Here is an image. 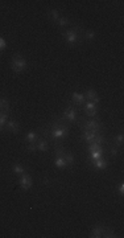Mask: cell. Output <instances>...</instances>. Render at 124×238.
I'll return each mask as SVG.
<instances>
[{"label":"cell","mask_w":124,"mask_h":238,"mask_svg":"<svg viewBox=\"0 0 124 238\" xmlns=\"http://www.w3.org/2000/svg\"><path fill=\"white\" fill-rule=\"evenodd\" d=\"M64 117L68 119V121L70 123H73V122H77V110H75V107H73L72 105H69L68 106V109L64 111Z\"/></svg>","instance_id":"277c9868"},{"label":"cell","mask_w":124,"mask_h":238,"mask_svg":"<svg viewBox=\"0 0 124 238\" xmlns=\"http://www.w3.org/2000/svg\"><path fill=\"white\" fill-rule=\"evenodd\" d=\"M49 19L53 20V21L58 20V11H57V10H50L49 11Z\"/></svg>","instance_id":"484cf974"},{"label":"cell","mask_w":124,"mask_h":238,"mask_svg":"<svg viewBox=\"0 0 124 238\" xmlns=\"http://www.w3.org/2000/svg\"><path fill=\"white\" fill-rule=\"evenodd\" d=\"M12 171H13V173H15V175H17V176H21L23 173H25V169H24V167H23V165H20V164H15V165H13Z\"/></svg>","instance_id":"ac0fdd59"},{"label":"cell","mask_w":124,"mask_h":238,"mask_svg":"<svg viewBox=\"0 0 124 238\" xmlns=\"http://www.w3.org/2000/svg\"><path fill=\"white\" fill-rule=\"evenodd\" d=\"M95 135H96L95 132L85 130V131H83V134H82V139L85 140V142H87V143H92V142H94V139H95Z\"/></svg>","instance_id":"8fae6325"},{"label":"cell","mask_w":124,"mask_h":238,"mask_svg":"<svg viewBox=\"0 0 124 238\" xmlns=\"http://www.w3.org/2000/svg\"><path fill=\"white\" fill-rule=\"evenodd\" d=\"M103 230H104V226H103V225H96V226L92 229V232H91V236H90V237L99 238V237H102V234H103Z\"/></svg>","instance_id":"5bb4252c"},{"label":"cell","mask_w":124,"mask_h":238,"mask_svg":"<svg viewBox=\"0 0 124 238\" xmlns=\"http://www.w3.org/2000/svg\"><path fill=\"white\" fill-rule=\"evenodd\" d=\"M108 151H110V155H111V156H118L119 155V148L115 144H110V149H108Z\"/></svg>","instance_id":"cb8c5ba5"},{"label":"cell","mask_w":124,"mask_h":238,"mask_svg":"<svg viewBox=\"0 0 124 238\" xmlns=\"http://www.w3.org/2000/svg\"><path fill=\"white\" fill-rule=\"evenodd\" d=\"M72 98L74 101V103L77 105V106H82L83 103H85V94H81V93H73V95H72Z\"/></svg>","instance_id":"ba28073f"},{"label":"cell","mask_w":124,"mask_h":238,"mask_svg":"<svg viewBox=\"0 0 124 238\" xmlns=\"http://www.w3.org/2000/svg\"><path fill=\"white\" fill-rule=\"evenodd\" d=\"M7 130L8 131H11V132H13V134H17L19 132V125H17V122H15V121H7Z\"/></svg>","instance_id":"4fadbf2b"},{"label":"cell","mask_w":124,"mask_h":238,"mask_svg":"<svg viewBox=\"0 0 124 238\" xmlns=\"http://www.w3.org/2000/svg\"><path fill=\"white\" fill-rule=\"evenodd\" d=\"M65 153H66V148L64 147V145L56 143L54 144V155H56V157H64Z\"/></svg>","instance_id":"7c38bea8"},{"label":"cell","mask_w":124,"mask_h":238,"mask_svg":"<svg viewBox=\"0 0 124 238\" xmlns=\"http://www.w3.org/2000/svg\"><path fill=\"white\" fill-rule=\"evenodd\" d=\"M69 24V20L66 19V17H64V19H58V25L60 26H66Z\"/></svg>","instance_id":"f1b7e54d"},{"label":"cell","mask_w":124,"mask_h":238,"mask_svg":"<svg viewBox=\"0 0 124 238\" xmlns=\"http://www.w3.org/2000/svg\"><path fill=\"white\" fill-rule=\"evenodd\" d=\"M11 68L15 73H21L23 70L26 68V62L24 60V57L21 54H13L12 61H11Z\"/></svg>","instance_id":"7a4b0ae2"},{"label":"cell","mask_w":124,"mask_h":238,"mask_svg":"<svg viewBox=\"0 0 124 238\" xmlns=\"http://www.w3.org/2000/svg\"><path fill=\"white\" fill-rule=\"evenodd\" d=\"M68 135H69V132L65 130H53L52 131V139H64Z\"/></svg>","instance_id":"30bf717a"},{"label":"cell","mask_w":124,"mask_h":238,"mask_svg":"<svg viewBox=\"0 0 124 238\" xmlns=\"http://www.w3.org/2000/svg\"><path fill=\"white\" fill-rule=\"evenodd\" d=\"M119 192H120V195H123V192H124V185L123 184L119 187Z\"/></svg>","instance_id":"4dcf8cb0"},{"label":"cell","mask_w":124,"mask_h":238,"mask_svg":"<svg viewBox=\"0 0 124 238\" xmlns=\"http://www.w3.org/2000/svg\"><path fill=\"white\" fill-rule=\"evenodd\" d=\"M26 149H28L29 152H36L37 144H36V143H29V144H28V147H26Z\"/></svg>","instance_id":"83f0119b"},{"label":"cell","mask_w":124,"mask_h":238,"mask_svg":"<svg viewBox=\"0 0 124 238\" xmlns=\"http://www.w3.org/2000/svg\"><path fill=\"white\" fill-rule=\"evenodd\" d=\"M102 156H103V151H94V152L90 153V159H91L92 161L98 160V159H100Z\"/></svg>","instance_id":"7402d4cb"},{"label":"cell","mask_w":124,"mask_h":238,"mask_svg":"<svg viewBox=\"0 0 124 238\" xmlns=\"http://www.w3.org/2000/svg\"><path fill=\"white\" fill-rule=\"evenodd\" d=\"M37 139H38V135L36 132H29V134L26 135V140H28L29 143H36Z\"/></svg>","instance_id":"44dd1931"},{"label":"cell","mask_w":124,"mask_h":238,"mask_svg":"<svg viewBox=\"0 0 124 238\" xmlns=\"http://www.w3.org/2000/svg\"><path fill=\"white\" fill-rule=\"evenodd\" d=\"M85 111L87 114V117H95L96 113H98V107H96L95 103L92 102H87L85 105Z\"/></svg>","instance_id":"8992f818"},{"label":"cell","mask_w":124,"mask_h":238,"mask_svg":"<svg viewBox=\"0 0 124 238\" xmlns=\"http://www.w3.org/2000/svg\"><path fill=\"white\" fill-rule=\"evenodd\" d=\"M83 36H85L86 38H88V40H92L95 37V32L94 30H87V32L83 33Z\"/></svg>","instance_id":"4316f807"},{"label":"cell","mask_w":124,"mask_h":238,"mask_svg":"<svg viewBox=\"0 0 124 238\" xmlns=\"http://www.w3.org/2000/svg\"><path fill=\"white\" fill-rule=\"evenodd\" d=\"M107 165H108V163L103 157L98 159V160H94V167H95V168H98V169H104Z\"/></svg>","instance_id":"2e32d148"},{"label":"cell","mask_w":124,"mask_h":238,"mask_svg":"<svg viewBox=\"0 0 124 238\" xmlns=\"http://www.w3.org/2000/svg\"><path fill=\"white\" fill-rule=\"evenodd\" d=\"M37 149L38 151H42V152H45L48 151V147H49V144H48V140L46 139H44V138H38L37 139Z\"/></svg>","instance_id":"9c48e42d"},{"label":"cell","mask_w":124,"mask_h":238,"mask_svg":"<svg viewBox=\"0 0 124 238\" xmlns=\"http://www.w3.org/2000/svg\"><path fill=\"white\" fill-rule=\"evenodd\" d=\"M64 159H65V161H66V165L72 167V165L74 164V155H73L72 152L66 151V153L64 155Z\"/></svg>","instance_id":"e0dca14e"},{"label":"cell","mask_w":124,"mask_h":238,"mask_svg":"<svg viewBox=\"0 0 124 238\" xmlns=\"http://www.w3.org/2000/svg\"><path fill=\"white\" fill-rule=\"evenodd\" d=\"M78 125L81 126L82 130H87V131H92L95 132V134H98V132H103V125L98 121V119H77Z\"/></svg>","instance_id":"6da1fadb"},{"label":"cell","mask_w":124,"mask_h":238,"mask_svg":"<svg viewBox=\"0 0 124 238\" xmlns=\"http://www.w3.org/2000/svg\"><path fill=\"white\" fill-rule=\"evenodd\" d=\"M56 165L57 167H60V168H65V167H68L66 165V161H65V159L64 157H56Z\"/></svg>","instance_id":"603a6c76"},{"label":"cell","mask_w":124,"mask_h":238,"mask_svg":"<svg viewBox=\"0 0 124 238\" xmlns=\"http://www.w3.org/2000/svg\"><path fill=\"white\" fill-rule=\"evenodd\" d=\"M88 151H90V152H94V151H103V147H102L100 144H98V143L92 142V143H90V145H88Z\"/></svg>","instance_id":"ffe728a7"},{"label":"cell","mask_w":124,"mask_h":238,"mask_svg":"<svg viewBox=\"0 0 124 238\" xmlns=\"http://www.w3.org/2000/svg\"><path fill=\"white\" fill-rule=\"evenodd\" d=\"M19 183L21 185V188L24 189V191H28L29 188H32V185H33V181H32V177H30L29 175H26V173H23L20 176V180H19Z\"/></svg>","instance_id":"5b68a950"},{"label":"cell","mask_w":124,"mask_h":238,"mask_svg":"<svg viewBox=\"0 0 124 238\" xmlns=\"http://www.w3.org/2000/svg\"><path fill=\"white\" fill-rule=\"evenodd\" d=\"M0 111H10V102L4 98H0Z\"/></svg>","instance_id":"d6986e66"},{"label":"cell","mask_w":124,"mask_h":238,"mask_svg":"<svg viewBox=\"0 0 124 238\" xmlns=\"http://www.w3.org/2000/svg\"><path fill=\"white\" fill-rule=\"evenodd\" d=\"M114 144L116 145V147H119V145L123 144V134H119L118 136H115V138H114Z\"/></svg>","instance_id":"d4e9b609"},{"label":"cell","mask_w":124,"mask_h":238,"mask_svg":"<svg viewBox=\"0 0 124 238\" xmlns=\"http://www.w3.org/2000/svg\"><path fill=\"white\" fill-rule=\"evenodd\" d=\"M4 46H6V42H4L3 38H0V49H3Z\"/></svg>","instance_id":"f546056e"},{"label":"cell","mask_w":124,"mask_h":238,"mask_svg":"<svg viewBox=\"0 0 124 238\" xmlns=\"http://www.w3.org/2000/svg\"><path fill=\"white\" fill-rule=\"evenodd\" d=\"M8 115H10V111H0V131L4 130V125L8 121Z\"/></svg>","instance_id":"9a60e30c"},{"label":"cell","mask_w":124,"mask_h":238,"mask_svg":"<svg viewBox=\"0 0 124 238\" xmlns=\"http://www.w3.org/2000/svg\"><path fill=\"white\" fill-rule=\"evenodd\" d=\"M62 36L66 38V41H68L69 44H78V42H81V37H82V36H79V34L75 33L73 29H69V30L62 32Z\"/></svg>","instance_id":"3957f363"},{"label":"cell","mask_w":124,"mask_h":238,"mask_svg":"<svg viewBox=\"0 0 124 238\" xmlns=\"http://www.w3.org/2000/svg\"><path fill=\"white\" fill-rule=\"evenodd\" d=\"M85 98L88 99V101H90V102H92V103H98V102H99V97H98V94H96V91H95V90H92V89H90V90H87V91H86Z\"/></svg>","instance_id":"52a82bcc"}]
</instances>
